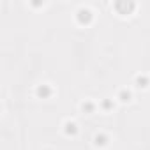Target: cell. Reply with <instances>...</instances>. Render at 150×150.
I'll return each mask as SVG.
<instances>
[{
    "instance_id": "8992f818",
    "label": "cell",
    "mask_w": 150,
    "mask_h": 150,
    "mask_svg": "<svg viewBox=\"0 0 150 150\" xmlns=\"http://www.w3.org/2000/svg\"><path fill=\"white\" fill-rule=\"evenodd\" d=\"M129 97H131V94L127 90H122L120 92V101H129Z\"/></svg>"
},
{
    "instance_id": "5b68a950",
    "label": "cell",
    "mask_w": 150,
    "mask_h": 150,
    "mask_svg": "<svg viewBox=\"0 0 150 150\" xmlns=\"http://www.w3.org/2000/svg\"><path fill=\"white\" fill-rule=\"evenodd\" d=\"M136 83H138V87H146L148 80H146L145 76H138V78H136Z\"/></svg>"
},
{
    "instance_id": "7a4b0ae2",
    "label": "cell",
    "mask_w": 150,
    "mask_h": 150,
    "mask_svg": "<svg viewBox=\"0 0 150 150\" xmlns=\"http://www.w3.org/2000/svg\"><path fill=\"white\" fill-rule=\"evenodd\" d=\"M90 18H92V13H90L88 9H80V11H78V21H80V23H88Z\"/></svg>"
},
{
    "instance_id": "52a82bcc",
    "label": "cell",
    "mask_w": 150,
    "mask_h": 150,
    "mask_svg": "<svg viewBox=\"0 0 150 150\" xmlns=\"http://www.w3.org/2000/svg\"><path fill=\"white\" fill-rule=\"evenodd\" d=\"M106 143V136H96V145H104Z\"/></svg>"
},
{
    "instance_id": "6da1fadb",
    "label": "cell",
    "mask_w": 150,
    "mask_h": 150,
    "mask_svg": "<svg viewBox=\"0 0 150 150\" xmlns=\"http://www.w3.org/2000/svg\"><path fill=\"white\" fill-rule=\"evenodd\" d=\"M115 7H117V11H118L120 14H129V13L134 9V4H132V2H118Z\"/></svg>"
},
{
    "instance_id": "3957f363",
    "label": "cell",
    "mask_w": 150,
    "mask_h": 150,
    "mask_svg": "<svg viewBox=\"0 0 150 150\" xmlns=\"http://www.w3.org/2000/svg\"><path fill=\"white\" fill-rule=\"evenodd\" d=\"M37 96H39V97H42V99H46V97H50V96H51V88H50L48 85H42V87H39V88H37Z\"/></svg>"
},
{
    "instance_id": "277c9868",
    "label": "cell",
    "mask_w": 150,
    "mask_h": 150,
    "mask_svg": "<svg viewBox=\"0 0 150 150\" xmlns=\"http://www.w3.org/2000/svg\"><path fill=\"white\" fill-rule=\"evenodd\" d=\"M65 131H67V134H76V124H72V122H69V124H65Z\"/></svg>"
},
{
    "instance_id": "ba28073f",
    "label": "cell",
    "mask_w": 150,
    "mask_h": 150,
    "mask_svg": "<svg viewBox=\"0 0 150 150\" xmlns=\"http://www.w3.org/2000/svg\"><path fill=\"white\" fill-rule=\"evenodd\" d=\"M83 110L92 111V110H94V104H92V103H85V104H83Z\"/></svg>"
}]
</instances>
